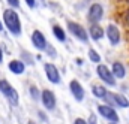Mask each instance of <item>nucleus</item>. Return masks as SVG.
<instances>
[{"instance_id":"obj_11","label":"nucleus","mask_w":129,"mask_h":124,"mask_svg":"<svg viewBox=\"0 0 129 124\" xmlns=\"http://www.w3.org/2000/svg\"><path fill=\"white\" fill-rule=\"evenodd\" d=\"M69 90H71V93L72 96L75 97V100H78V102H81L83 99H84V88H83V85L78 82V81H71V84H69Z\"/></svg>"},{"instance_id":"obj_5","label":"nucleus","mask_w":129,"mask_h":124,"mask_svg":"<svg viewBox=\"0 0 129 124\" xmlns=\"http://www.w3.org/2000/svg\"><path fill=\"white\" fill-rule=\"evenodd\" d=\"M102 17H104V8H102V5L93 3V5L90 6V9H89L87 20H89L92 24H96V23H99V21L102 20Z\"/></svg>"},{"instance_id":"obj_12","label":"nucleus","mask_w":129,"mask_h":124,"mask_svg":"<svg viewBox=\"0 0 129 124\" xmlns=\"http://www.w3.org/2000/svg\"><path fill=\"white\" fill-rule=\"evenodd\" d=\"M8 67H9V70H11L12 73H15V75H21V73H24V70H26V64L21 61V60H12V61H9Z\"/></svg>"},{"instance_id":"obj_4","label":"nucleus","mask_w":129,"mask_h":124,"mask_svg":"<svg viewBox=\"0 0 129 124\" xmlns=\"http://www.w3.org/2000/svg\"><path fill=\"white\" fill-rule=\"evenodd\" d=\"M96 72H98V76L107 84V85H111V87H114L116 85V79H114V75H113V72L105 66V64H99L96 67Z\"/></svg>"},{"instance_id":"obj_13","label":"nucleus","mask_w":129,"mask_h":124,"mask_svg":"<svg viewBox=\"0 0 129 124\" xmlns=\"http://www.w3.org/2000/svg\"><path fill=\"white\" fill-rule=\"evenodd\" d=\"M89 34L92 36V39H95V40H101V39L104 37L105 31H104V29L96 23V24H92V27L89 29Z\"/></svg>"},{"instance_id":"obj_24","label":"nucleus","mask_w":129,"mask_h":124,"mask_svg":"<svg viewBox=\"0 0 129 124\" xmlns=\"http://www.w3.org/2000/svg\"><path fill=\"white\" fill-rule=\"evenodd\" d=\"M74 124H87V121L83 120V118H77V120L74 121Z\"/></svg>"},{"instance_id":"obj_7","label":"nucleus","mask_w":129,"mask_h":124,"mask_svg":"<svg viewBox=\"0 0 129 124\" xmlns=\"http://www.w3.org/2000/svg\"><path fill=\"white\" fill-rule=\"evenodd\" d=\"M41 100H42V105L45 106V109L53 111L56 108V96L51 90H44L41 93Z\"/></svg>"},{"instance_id":"obj_16","label":"nucleus","mask_w":129,"mask_h":124,"mask_svg":"<svg viewBox=\"0 0 129 124\" xmlns=\"http://www.w3.org/2000/svg\"><path fill=\"white\" fill-rule=\"evenodd\" d=\"M92 91H93V94L96 96V97H99V99H107L108 97V90L105 88V87H102V85H93L92 87Z\"/></svg>"},{"instance_id":"obj_28","label":"nucleus","mask_w":129,"mask_h":124,"mask_svg":"<svg viewBox=\"0 0 129 124\" xmlns=\"http://www.w3.org/2000/svg\"><path fill=\"white\" fill-rule=\"evenodd\" d=\"M0 31H3V23H2V20H0Z\"/></svg>"},{"instance_id":"obj_10","label":"nucleus","mask_w":129,"mask_h":124,"mask_svg":"<svg viewBox=\"0 0 129 124\" xmlns=\"http://www.w3.org/2000/svg\"><path fill=\"white\" fill-rule=\"evenodd\" d=\"M107 36H108V40H110V43L111 45H119V42H120V31L117 29V26H114V24H110L108 27H107Z\"/></svg>"},{"instance_id":"obj_20","label":"nucleus","mask_w":129,"mask_h":124,"mask_svg":"<svg viewBox=\"0 0 129 124\" xmlns=\"http://www.w3.org/2000/svg\"><path fill=\"white\" fill-rule=\"evenodd\" d=\"M89 58H90L93 63H99L101 61V55L98 54L95 49H89Z\"/></svg>"},{"instance_id":"obj_3","label":"nucleus","mask_w":129,"mask_h":124,"mask_svg":"<svg viewBox=\"0 0 129 124\" xmlns=\"http://www.w3.org/2000/svg\"><path fill=\"white\" fill-rule=\"evenodd\" d=\"M68 30L71 31V34H72L74 37H77L78 40H83V42H87V40H89L87 31L84 30V27H83L81 24H78V23L69 21V23H68Z\"/></svg>"},{"instance_id":"obj_9","label":"nucleus","mask_w":129,"mask_h":124,"mask_svg":"<svg viewBox=\"0 0 129 124\" xmlns=\"http://www.w3.org/2000/svg\"><path fill=\"white\" fill-rule=\"evenodd\" d=\"M45 73H47V78L50 82L53 84H60V73L57 70V67L53 64V63H47L45 64Z\"/></svg>"},{"instance_id":"obj_30","label":"nucleus","mask_w":129,"mask_h":124,"mask_svg":"<svg viewBox=\"0 0 129 124\" xmlns=\"http://www.w3.org/2000/svg\"><path fill=\"white\" fill-rule=\"evenodd\" d=\"M27 124H36V123H33V121H29V123H27Z\"/></svg>"},{"instance_id":"obj_22","label":"nucleus","mask_w":129,"mask_h":124,"mask_svg":"<svg viewBox=\"0 0 129 124\" xmlns=\"http://www.w3.org/2000/svg\"><path fill=\"white\" fill-rule=\"evenodd\" d=\"M8 5L11 6V8H20V0H8Z\"/></svg>"},{"instance_id":"obj_29","label":"nucleus","mask_w":129,"mask_h":124,"mask_svg":"<svg viewBox=\"0 0 129 124\" xmlns=\"http://www.w3.org/2000/svg\"><path fill=\"white\" fill-rule=\"evenodd\" d=\"M126 23H128V24H129V12H128V14H126Z\"/></svg>"},{"instance_id":"obj_17","label":"nucleus","mask_w":129,"mask_h":124,"mask_svg":"<svg viewBox=\"0 0 129 124\" xmlns=\"http://www.w3.org/2000/svg\"><path fill=\"white\" fill-rule=\"evenodd\" d=\"M53 34L56 36L57 40L66 42V33H64V30L60 27V26H53Z\"/></svg>"},{"instance_id":"obj_2","label":"nucleus","mask_w":129,"mask_h":124,"mask_svg":"<svg viewBox=\"0 0 129 124\" xmlns=\"http://www.w3.org/2000/svg\"><path fill=\"white\" fill-rule=\"evenodd\" d=\"M0 91H2V94L9 100V103H11L12 106H18V102H20L18 93H17V90H15L6 79H2V81H0Z\"/></svg>"},{"instance_id":"obj_18","label":"nucleus","mask_w":129,"mask_h":124,"mask_svg":"<svg viewBox=\"0 0 129 124\" xmlns=\"http://www.w3.org/2000/svg\"><path fill=\"white\" fill-rule=\"evenodd\" d=\"M21 57H23V60H24V64H30V66H33L35 64V58L32 57V54L30 52H27V51H23L21 52Z\"/></svg>"},{"instance_id":"obj_1","label":"nucleus","mask_w":129,"mask_h":124,"mask_svg":"<svg viewBox=\"0 0 129 124\" xmlns=\"http://www.w3.org/2000/svg\"><path fill=\"white\" fill-rule=\"evenodd\" d=\"M3 23H5L8 30L11 31L14 36H20L21 34V21H20V17H18L17 11L5 9L3 11Z\"/></svg>"},{"instance_id":"obj_31","label":"nucleus","mask_w":129,"mask_h":124,"mask_svg":"<svg viewBox=\"0 0 129 124\" xmlns=\"http://www.w3.org/2000/svg\"><path fill=\"white\" fill-rule=\"evenodd\" d=\"M110 124H117V123H114V121H111V123H110Z\"/></svg>"},{"instance_id":"obj_14","label":"nucleus","mask_w":129,"mask_h":124,"mask_svg":"<svg viewBox=\"0 0 129 124\" xmlns=\"http://www.w3.org/2000/svg\"><path fill=\"white\" fill-rule=\"evenodd\" d=\"M108 97H111V100L117 105V106H120V108H128L129 106V100L123 96V94H108Z\"/></svg>"},{"instance_id":"obj_23","label":"nucleus","mask_w":129,"mask_h":124,"mask_svg":"<svg viewBox=\"0 0 129 124\" xmlns=\"http://www.w3.org/2000/svg\"><path fill=\"white\" fill-rule=\"evenodd\" d=\"M87 124H98V118H96V115L95 114H92L90 117H89V123Z\"/></svg>"},{"instance_id":"obj_27","label":"nucleus","mask_w":129,"mask_h":124,"mask_svg":"<svg viewBox=\"0 0 129 124\" xmlns=\"http://www.w3.org/2000/svg\"><path fill=\"white\" fill-rule=\"evenodd\" d=\"M3 61V52H2V48H0V63Z\"/></svg>"},{"instance_id":"obj_19","label":"nucleus","mask_w":129,"mask_h":124,"mask_svg":"<svg viewBox=\"0 0 129 124\" xmlns=\"http://www.w3.org/2000/svg\"><path fill=\"white\" fill-rule=\"evenodd\" d=\"M29 91H30V96H32L33 100H39V99H41V91L38 90V87H36V85H30Z\"/></svg>"},{"instance_id":"obj_21","label":"nucleus","mask_w":129,"mask_h":124,"mask_svg":"<svg viewBox=\"0 0 129 124\" xmlns=\"http://www.w3.org/2000/svg\"><path fill=\"white\" fill-rule=\"evenodd\" d=\"M44 51H47L48 57H51V58H56V57H57V51H56V48H54V46H51L50 43L47 45V48H45Z\"/></svg>"},{"instance_id":"obj_8","label":"nucleus","mask_w":129,"mask_h":124,"mask_svg":"<svg viewBox=\"0 0 129 124\" xmlns=\"http://www.w3.org/2000/svg\"><path fill=\"white\" fill-rule=\"evenodd\" d=\"M32 43H33V46H35L36 49H39V51H44V49L47 48V45H48L45 36H44L39 30H35L32 33Z\"/></svg>"},{"instance_id":"obj_15","label":"nucleus","mask_w":129,"mask_h":124,"mask_svg":"<svg viewBox=\"0 0 129 124\" xmlns=\"http://www.w3.org/2000/svg\"><path fill=\"white\" fill-rule=\"evenodd\" d=\"M113 75H114L116 78H125V75H126V69H125V66H123L120 61H114L113 63Z\"/></svg>"},{"instance_id":"obj_6","label":"nucleus","mask_w":129,"mask_h":124,"mask_svg":"<svg viewBox=\"0 0 129 124\" xmlns=\"http://www.w3.org/2000/svg\"><path fill=\"white\" fill-rule=\"evenodd\" d=\"M98 112L104 118H107L110 121H114V123H119V115H117L116 109H113L111 106H108V105H99L98 106Z\"/></svg>"},{"instance_id":"obj_25","label":"nucleus","mask_w":129,"mask_h":124,"mask_svg":"<svg viewBox=\"0 0 129 124\" xmlns=\"http://www.w3.org/2000/svg\"><path fill=\"white\" fill-rule=\"evenodd\" d=\"M26 3L29 5V8H35V5H36V0H26Z\"/></svg>"},{"instance_id":"obj_26","label":"nucleus","mask_w":129,"mask_h":124,"mask_svg":"<svg viewBox=\"0 0 129 124\" xmlns=\"http://www.w3.org/2000/svg\"><path fill=\"white\" fill-rule=\"evenodd\" d=\"M38 115H39V118H42L44 121H47V117H45V114H44V112H41V111H39V112H38Z\"/></svg>"}]
</instances>
